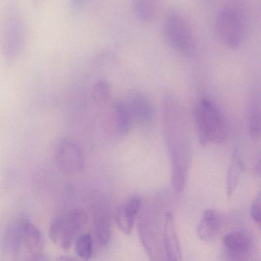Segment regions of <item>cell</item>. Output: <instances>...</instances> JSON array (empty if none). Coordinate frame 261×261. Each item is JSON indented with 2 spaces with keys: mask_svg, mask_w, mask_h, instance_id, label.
I'll use <instances>...</instances> for the list:
<instances>
[{
  "mask_svg": "<svg viewBox=\"0 0 261 261\" xmlns=\"http://www.w3.org/2000/svg\"><path fill=\"white\" fill-rule=\"evenodd\" d=\"M165 135L172 162V186L176 192L185 189L189 170L190 149L184 113L175 98L164 99Z\"/></svg>",
  "mask_w": 261,
  "mask_h": 261,
  "instance_id": "1",
  "label": "cell"
},
{
  "mask_svg": "<svg viewBox=\"0 0 261 261\" xmlns=\"http://www.w3.org/2000/svg\"><path fill=\"white\" fill-rule=\"evenodd\" d=\"M198 138L203 146L210 142L223 143L229 136V125L221 110L214 102L202 98L195 109Z\"/></svg>",
  "mask_w": 261,
  "mask_h": 261,
  "instance_id": "2",
  "label": "cell"
},
{
  "mask_svg": "<svg viewBox=\"0 0 261 261\" xmlns=\"http://www.w3.org/2000/svg\"><path fill=\"white\" fill-rule=\"evenodd\" d=\"M247 17L236 4L224 6L217 15L215 33L220 42L230 49L242 46L247 36Z\"/></svg>",
  "mask_w": 261,
  "mask_h": 261,
  "instance_id": "3",
  "label": "cell"
},
{
  "mask_svg": "<svg viewBox=\"0 0 261 261\" xmlns=\"http://www.w3.org/2000/svg\"><path fill=\"white\" fill-rule=\"evenodd\" d=\"M88 222V215L81 208L70 209L51 221L49 238L61 249L68 251Z\"/></svg>",
  "mask_w": 261,
  "mask_h": 261,
  "instance_id": "4",
  "label": "cell"
},
{
  "mask_svg": "<svg viewBox=\"0 0 261 261\" xmlns=\"http://www.w3.org/2000/svg\"><path fill=\"white\" fill-rule=\"evenodd\" d=\"M165 37L172 49L186 57H192L196 49V42L190 24L186 18L175 9H171L165 16L163 23Z\"/></svg>",
  "mask_w": 261,
  "mask_h": 261,
  "instance_id": "5",
  "label": "cell"
},
{
  "mask_svg": "<svg viewBox=\"0 0 261 261\" xmlns=\"http://www.w3.org/2000/svg\"><path fill=\"white\" fill-rule=\"evenodd\" d=\"M25 43L23 19L17 9L9 8L4 15L0 29V50L7 62H13Z\"/></svg>",
  "mask_w": 261,
  "mask_h": 261,
  "instance_id": "6",
  "label": "cell"
},
{
  "mask_svg": "<svg viewBox=\"0 0 261 261\" xmlns=\"http://www.w3.org/2000/svg\"><path fill=\"white\" fill-rule=\"evenodd\" d=\"M54 159L58 168L66 175L79 173L85 166V158L79 145L71 139L64 138L55 145Z\"/></svg>",
  "mask_w": 261,
  "mask_h": 261,
  "instance_id": "7",
  "label": "cell"
},
{
  "mask_svg": "<svg viewBox=\"0 0 261 261\" xmlns=\"http://www.w3.org/2000/svg\"><path fill=\"white\" fill-rule=\"evenodd\" d=\"M21 216L13 220L7 225L0 244V259L2 260H18L24 256ZM24 259V257H23Z\"/></svg>",
  "mask_w": 261,
  "mask_h": 261,
  "instance_id": "8",
  "label": "cell"
},
{
  "mask_svg": "<svg viewBox=\"0 0 261 261\" xmlns=\"http://www.w3.org/2000/svg\"><path fill=\"white\" fill-rule=\"evenodd\" d=\"M134 123L150 126L155 118V108L148 96L140 91H134L126 100Z\"/></svg>",
  "mask_w": 261,
  "mask_h": 261,
  "instance_id": "9",
  "label": "cell"
},
{
  "mask_svg": "<svg viewBox=\"0 0 261 261\" xmlns=\"http://www.w3.org/2000/svg\"><path fill=\"white\" fill-rule=\"evenodd\" d=\"M22 219V236H23L24 252L25 259L30 260H42L43 249L45 247V238L41 230L25 216Z\"/></svg>",
  "mask_w": 261,
  "mask_h": 261,
  "instance_id": "10",
  "label": "cell"
},
{
  "mask_svg": "<svg viewBox=\"0 0 261 261\" xmlns=\"http://www.w3.org/2000/svg\"><path fill=\"white\" fill-rule=\"evenodd\" d=\"M227 257L231 260L248 259L251 253L253 241L247 232L235 230L227 233L223 238Z\"/></svg>",
  "mask_w": 261,
  "mask_h": 261,
  "instance_id": "11",
  "label": "cell"
},
{
  "mask_svg": "<svg viewBox=\"0 0 261 261\" xmlns=\"http://www.w3.org/2000/svg\"><path fill=\"white\" fill-rule=\"evenodd\" d=\"M142 205L141 198L137 195L129 197L116 212V222L121 231L129 234L134 227V221Z\"/></svg>",
  "mask_w": 261,
  "mask_h": 261,
  "instance_id": "12",
  "label": "cell"
},
{
  "mask_svg": "<svg viewBox=\"0 0 261 261\" xmlns=\"http://www.w3.org/2000/svg\"><path fill=\"white\" fill-rule=\"evenodd\" d=\"M223 226L221 215L214 209H207L197 227V233L201 241L213 242L219 234Z\"/></svg>",
  "mask_w": 261,
  "mask_h": 261,
  "instance_id": "13",
  "label": "cell"
},
{
  "mask_svg": "<svg viewBox=\"0 0 261 261\" xmlns=\"http://www.w3.org/2000/svg\"><path fill=\"white\" fill-rule=\"evenodd\" d=\"M163 245L166 259L180 260L181 259L179 241L177 235L174 217L171 212H167L165 215Z\"/></svg>",
  "mask_w": 261,
  "mask_h": 261,
  "instance_id": "14",
  "label": "cell"
},
{
  "mask_svg": "<svg viewBox=\"0 0 261 261\" xmlns=\"http://www.w3.org/2000/svg\"><path fill=\"white\" fill-rule=\"evenodd\" d=\"M161 0H134L133 11L137 20L150 23L155 19Z\"/></svg>",
  "mask_w": 261,
  "mask_h": 261,
  "instance_id": "15",
  "label": "cell"
},
{
  "mask_svg": "<svg viewBox=\"0 0 261 261\" xmlns=\"http://www.w3.org/2000/svg\"><path fill=\"white\" fill-rule=\"evenodd\" d=\"M94 230L97 243L101 247L109 245L112 239V226L109 217L103 212H97L94 216Z\"/></svg>",
  "mask_w": 261,
  "mask_h": 261,
  "instance_id": "16",
  "label": "cell"
},
{
  "mask_svg": "<svg viewBox=\"0 0 261 261\" xmlns=\"http://www.w3.org/2000/svg\"><path fill=\"white\" fill-rule=\"evenodd\" d=\"M114 120L117 129L121 135H126L130 131L134 121L125 100H117L113 107Z\"/></svg>",
  "mask_w": 261,
  "mask_h": 261,
  "instance_id": "17",
  "label": "cell"
},
{
  "mask_svg": "<svg viewBox=\"0 0 261 261\" xmlns=\"http://www.w3.org/2000/svg\"><path fill=\"white\" fill-rule=\"evenodd\" d=\"M76 254L82 259H90L94 252V241L90 233H81L74 241Z\"/></svg>",
  "mask_w": 261,
  "mask_h": 261,
  "instance_id": "18",
  "label": "cell"
},
{
  "mask_svg": "<svg viewBox=\"0 0 261 261\" xmlns=\"http://www.w3.org/2000/svg\"><path fill=\"white\" fill-rule=\"evenodd\" d=\"M244 169V164L241 163V160H235L229 168L227 174V194L228 196H231L237 188H238V183L240 181V177H241V170Z\"/></svg>",
  "mask_w": 261,
  "mask_h": 261,
  "instance_id": "19",
  "label": "cell"
},
{
  "mask_svg": "<svg viewBox=\"0 0 261 261\" xmlns=\"http://www.w3.org/2000/svg\"><path fill=\"white\" fill-rule=\"evenodd\" d=\"M249 131L253 140H258L260 136V111L259 103H252L249 111Z\"/></svg>",
  "mask_w": 261,
  "mask_h": 261,
  "instance_id": "20",
  "label": "cell"
},
{
  "mask_svg": "<svg viewBox=\"0 0 261 261\" xmlns=\"http://www.w3.org/2000/svg\"><path fill=\"white\" fill-rule=\"evenodd\" d=\"M111 86L106 81H99L93 87L92 97L97 103H105L111 97Z\"/></svg>",
  "mask_w": 261,
  "mask_h": 261,
  "instance_id": "21",
  "label": "cell"
},
{
  "mask_svg": "<svg viewBox=\"0 0 261 261\" xmlns=\"http://www.w3.org/2000/svg\"><path fill=\"white\" fill-rule=\"evenodd\" d=\"M250 215L253 221L256 223L258 226H260L261 215H260V198L259 195L256 196L254 201H253L251 207H250Z\"/></svg>",
  "mask_w": 261,
  "mask_h": 261,
  "instance_id": "22",
  "label": "cell"
},
{
  "mask_svg": "<svg viewBox=\"0 0 261 261\" xmlns=\"http://www.w3.org/2000/svg\"><path fill=\"white\" fill-rule=\"evenodd\" d=\"M89 2V0H71V7L76 11L82 10Z\"/></svg>",
  "mask_w": 261,
  "mask_h": 261,
  "instance_id": "23",
  "label": "cell"
},
{
  "mask_svg": "<svg viewBox=\"0 0 261 261\" xmlns=\"http://www.w3.org/2000/svg\"><path fill=\"white\" fill-rule=\"evenodd\" d=\"M33 4H36V5H37V4H39V3L41 2V0H33Z\"/></svg>",
  "mask_w": 261,
  "mask_h": 261,
  "instance_id": "24",
  "label": "cell"
},
{
  "mask_svg": "<svg viewBox=\"0 0 261 261\" xmlns=\"http://www.w3.org/2000/svg\"><path fill=\"white\" fill-rule=\"evenodd\" d=\"M204 2L206 3H211L212 1H213V0H204Z\"/></svg>",
  "mask_w": 261,
  "mask_h": 261,
  "instance_id": "25",
  "label": "cell"
}]
</instances>
